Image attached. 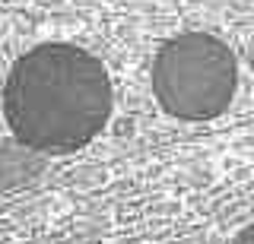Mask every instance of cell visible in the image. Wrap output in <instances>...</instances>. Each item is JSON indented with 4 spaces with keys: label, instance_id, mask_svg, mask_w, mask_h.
<instances>
[{
    "label": "cell",
    "instance_id": "1",
    "mask_svg": "<svg viewBox=\"0 0 254 244\" xmlns=\"http://www.w3.org/2000/svg\"><path fill=\"white\" fill-rule=\"evenodd\" d=\"M115 92L95 54L45 42L10 67L3 114L13 137L35 152H73L105 130Z\"/></svg>",
    "mask_w": 254,
    "mask_h": 244
},
{
    "label": "cell",
    "instance_id": "2",
    "mask_svg": "<svg viewBox=\"0 0 254 244\" xmlns=\"http://www.w3.org/2000/svg\"><path fill=\"white\" fill-rule=\"evenodd\" d=\"M238 86L235 54L210 32H181L153 57V96L172 117L210 121L232 105Z\"/></svg>",
    "mask_w": 254,
    "mask_h": 244
},
{
    "label": "cell",
    "instance_id": "3",
    "mask_svg": "<svg viewBox=\"0 0 254 244\" xmlns=\"http://www.w3.org/2000/svg\"><path fill=\"white\" fill-rule=\"evenodd\" d=\"M235 244H254V222H248L238 232V238H235Z\"/></svg>",
    "mask_w": 254,
    "mask_h": 244
}]
</instances>
